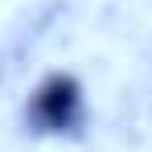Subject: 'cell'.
<instances>
[{"instance_id": "obj_1", "label": "cell", "mask_w": 152, "mask_h": 152, "mask_svg": "<svg viewBox=\"0 0 152 152\" xmlns=\"http://www.w3.org/2000/svg\"><path fill=\"white\" fill-rule=\"evenodd\" d=\"M91 119V103H86V86L66 70L45 74L25 99V127L33 136H82V127Z\"/></svg>"}]
</instances>
